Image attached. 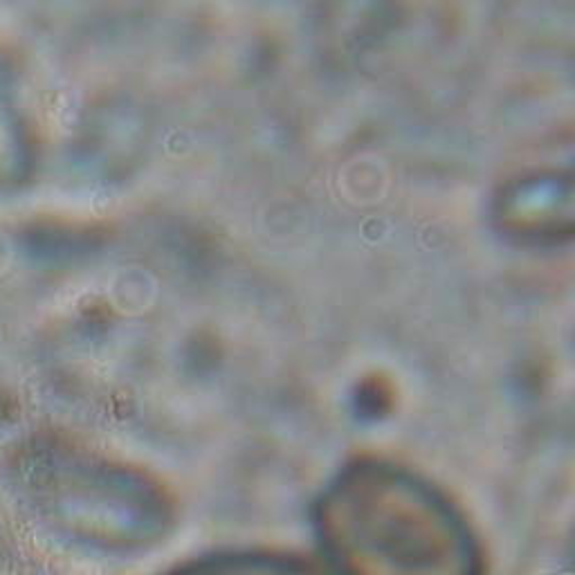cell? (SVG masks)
I'll list each match as a JSON object with an SVG mask.
<instances>
[{
	"mask_svg": "<svg viewBox=\"0 0 575 575\" xmlns=\"http://www.w3.org/2000/svg\"><path fill=\"white\" fill-rule=\"evenodd\" d=\"M500 219L506 230L526 238H555L571 232L568 178L536 176L511 187L502 198Z\"/></svg>",
	"mask_w": 575,
	"mask_h": 575,
	"instance_id": "6da1fadb",
	"label": "cell"
}]
</instances>
